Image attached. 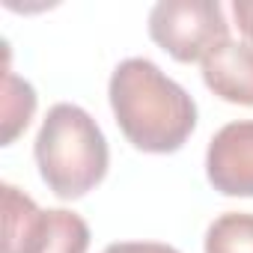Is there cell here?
I'll list each match as a JSON object with an SVG mask.
<instances>
[{
  "mask_svg": "<svg viewBox=\"0 0 253 253\" xmlns=\"http://www.w3.org/2000/svg\"><path fill=\"white\" fill-rule=\"evenodd\" d=\"M107 95L122 134L140 152H176L197 125L194 98L143 57L122 60L113 69Z\"/></svg>",
  "mask_w": 253,
  "mask_h": 253,
  "instance_id": "obj_1",
  "label": "cell"
},
{
  "mask_svg": "<svg viewBox=\"0 0 253 253\" xmlns=\"http://www.w3.org/2000/svg\"><path fill=\"white\" fill-rule=\"evenodd\" d=\"M36 164L42 182L60 200L89 194L107 176L110 164L98 122L78 104H54L36 134Z\"/></svg>",
  "mask_w": 253,
  "mask_h": 253,
  "instance_id": "obj_2",
  "label": "cell"
},
{
  "mask_svg": "<svg viewBox=\"0 0 253 253\" xmlns=\"http://www.w3.org/2000/svg\"><path fill=\"white\" fill-rule=\"evenodd\" d=\"M89 226L66 209H39L15 185H3V253H86Z\"/></svg>",
  "mask_w": 253,
  "mask_h": 253,
  "instance_id": "obj_3",
  "label": "cell"
},
{
  "mask_svg": "<svg viewBox=\"0 0 253 253\" xmlns=\"http://www.w3.org/2000/svg\"><path fill=\"white\" fill-rule=\"evenodd\" d=\"M149 36L179 63L206 60L229 39L217 0H161L149 12Z\"/></svg>",
  "mask_w": 253,
  "mask_h": 253,
  "instance_id": "obj_4",
  "label": "cell"
},
{
  "mask_svg": "<svg viewBox=\"0 0 253 253\" xmlns=\"http://www.w3.org/2000/svg\"><path fill=\"white\" fill-rule=\"evenodd\" d=\"M206 176L226 197H253V119L229 122L209 140Z\"/></svg>",
  "mask_w": 253,
  "mask_h": 253,
  "instance_id": "obj_5",
  "label": "cell"
},
{
  "mask_svg": "<svg viewBox=\"0 0 253 253\" xmlns=\"http://www.w3.org/2000/svg\"><path fill=\"white\" fill-rule=\"evenodd\" d=\"M203 81L217 98L253 107V45L226 39L203 60Z\"/></svg>",
  "mask_w": 253,
  "mask_h": 253,
  "instance_id": "obj_6",
  "label": "cell"
},
{
  "mask_svg": "<svg viewBox=\"0 0 253 253\" xmlns=\"http://www.w3.org/2000/svg\"><path fill=\"white\" fill-rule=\"evenodd\" d=\"M206 253H253V214L226 211L206 229Z\"/></svg>",
  "mask_w": 253,
  "mask_h": 253,
  "instance_id": "obj_7",
  "label": "cell"
},
{
  "mask_svg": "<svg viewBox=\"0 0 253 253\" xmlns=\"http://www.w3.org/2000/svg\"><path fill=\"white\" fill-rule=\"evenodd\" d=\"M3 143L9 146L18 131L27 128V122L36 110V92L27 81H21L12 69H6V84H3Z\"/></svg>",
  "mask_w": 253,
  "mask_h": 253,
  "instance_id": "obj_8",
  "label": "cell"
},
{
  "mask_svg": "<svg viewBox=\"0 0 253 253\" xmlns=\"http://www.w3.org/2000/svg\"><path fill=\"white\" fill-rule=\"evenodd\" d=\"M101 253H179V250L158 241H116V244H107Z\"/></svg>",
  "mask_w": 253,
  "mask_h": 253,
  "instance_id": "obj_9",
  "label": "cell"
},
{
  "mask_svg": "<svg viewBox=\"0 0 253 253\" xmlns=\"http://www.w3.org/2000/svg\"><path fill=\"white\" fill-rule=\"evenodd\" d=\"M232 15H235V24L238 30L250 39L253 45V0H235L232 3Z\"/></svg>",
  "mask_w": 253,
  "mask_h": 253,
  "instance_id": "obj_10",
  "label": "cell"
}]
</instances>
